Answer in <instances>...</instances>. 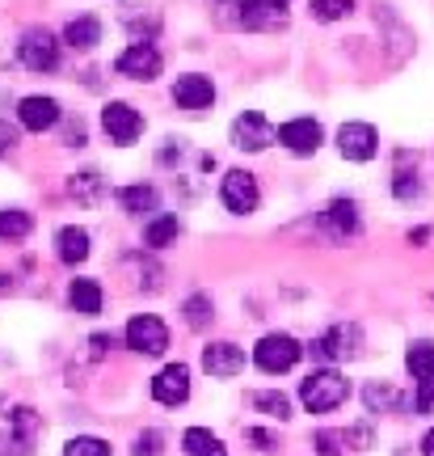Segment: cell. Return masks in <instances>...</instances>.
I'll return each instance as SVG.
<instances>
[{"label": "cell", "instance_id": "cell-1", "mask_svg": "<svg viewBox=\"0 0 434 456\" xmlns=\"http://www.w3.org/2000/svg\"><path fill=\"white\" fill-rule=\"evenodd\" d=\"M350 397V380L338 368H321V372H308V380L300 385V402L308 414H329Z\"/></svg>", "mask_w": 434, "mask_h": 456}, {"label": "cell", "instance_id": "cell-2", "mask_svg": "<svg viewBox=\"0 0 434 456\" xmlns=\"http://www.w3.org/2000/svg\"><path fill=\"white\" fill-rule=\"evenodd\" d=\"M300 355H304V346L291 338V334H266V338L253 346V359H258V368H261V372H270V376L291 372V368L300 363Z\"/></svg>", "mask_w": 434, "mask_h": 456}, {"label": "cell", "instance_id": "cell-3", "mask_svg": "<svg viewBox=\"0 0 434 456\" xmlns=\"http://www.w3.org/2000/svg\"><path fill=\"white\" fill-rule=\"evenodd\" d=\"M220 199H224V208H228L232 216L258 212V203H261L258 178H253L249 169H228L224 182H220Z\"/></svg>", "mask_w": 434, "mask_h": 456}, {"label": "cell", "instance_id": "cell-4", "mask_svg": "<svg viewBox=\"0 0 434 456\" xmlns=\"http://www.w3.org/2000/svg\"><path fill=\"white\" fill-rule=\"evenodd\" d=\"M161 68H165V60H161V51L152 47V43H131V47L114 60V72H118V77H127V81H157V77H161Z\"/></svg>", "mask_w": 434, "mask_h": 456}, {"label": "cell", "instance_id": "cell-5", "mask_svg": "<svg viewBox=\"0 0 434 456\" xmlns=\"http://www.w3.org/2000/svg\"><path fill=\"white\" fill-rule=\"evenodd\" d=\"M127 346L140 351V355H165V346H169V326H165L161 317H152V313H140V317L127 322Z\"/></svg>", "mask_w": 434, "mask_h": 456}, {"label": "cell", "instance_id": "cell-6", "mask_svg": "<svg viewBox=\"0 0 434 456\" xmlns=\"http://www.w3.org/2000/svg\"><path fill=\"white\" fill-rule=\"evenodd\" d=\"M17 55H21V64L30 68V72H51V68L60 64V43L47 30H26L21 43H17Z\"/></svg>", "mask_w": 434, "mask_h": 456}, {"label": "cell", "instance_id": "cell-7", "mask_svg": "<svg viewBox=\"0 0 434 456\" xmlns=\"http://www.w3.org/2000/svg\"><path fill=\"white\" fill-rule=\"evenodd\" d=\"M278 140V131L270 127V118L258 110H245L237 123H232V144L241 148V152H261V148H270Z\"/></svg>", "mask_w": 434, "mask_h": 456}, {"label": "cell", "instance_id": "cell-8", "mask_svg": "<svg viewBox=\"0 0 434 456\" xmlns=\"http://www.w3.org/2000/svg\"><path fill=\"white\" fill-rule=\"evenodd\" d=\"M101 127H106V135H110L114 144H135L140 131H144V118H140V110L131 102H110L101 110Z\"/></svg>", "mask_w": 434, "mask_h": 456}, {"label": "cell", "instance_id": "cell-9", "mask_svg": "<svg viewBox=\"0 0 434 456\" xmlns=\"http://www.w3.org/2000/svg\"><path fill=\"white\" fill-rule=\"evenodd\" d=\"M338 152L346 161H371L380 152V135L371 123H342L338 127Z\"/></svg>", "mask_w": 434, "mask_h": 456}, {"label": "cell", "instance_id": "cell-10", "mask_svg": "<svg viewBox=\"0 0 434 456\" xmlns=\"http://www.w3.org/2000/svg\"><path fill=\"white\" fill-rule=\"evenodd\" d=\"M321 140H325V131L317 118H291V123L278 127V144L287 148V152H295V157H312L321 148Z\"/></svg>", "mask_w": 434, "mask_h": 456}, {"label": "cell", "instance_id": "cell-11", "mask_svg": "<svg viewBox=\"0 0 434 456\" xmlns=\"http://www.w3.org/2000/svg\"><path fill=\"white\" fill-rule=\"evenodd\" d=\"M152 397H157L161 406H181V402L190 397V368H186V363L161 368L157 380H152Z\"/></svg>", "mask_w": 434, "mask_h": 456}, {"label": "cell", "instance_id": "cell-12", "mask_svg": "<svg viewBox=\"0 0 434 456\" xmlns=\"http://www.w3.org/2000/svg\"><path fill=\"white\" fill-rule=\"evenodd\" d=\"M17 123L26 131H51L55 123H60V102L55 98H43V94H30V98H21V106H17Z\"/></svg>", "mask_w": 434, "mask_h": 456}, {"label": "cell", "instance_id": "cell-13", "mask_svg": "<svg viewBox=\"0 0 434 456\" xmlns=\"http://www.w3.org/2000/svg\"><path fill=\"white\" fill-rule=\"evenodd\" d=\"M203 368L220 380H232L245 372V351L237 342H211V346H203Z\"/></svg>", "mask_w": 434, "mask_h": 456}, {"label": "cell", "instance_id": "cell-14", "mask_svg": "<svg viewBox=\"0 0 434 456\" xmlns=\"http://www.w3.org/2000/svg\"><path fill=\"white\" fill-rule=\"evenodd\" d=\"M358 342H363L358 326H334L329 334H321V338L312 342V355L317 359H354L358 355Z\"/></svg>", "mask_w": 434, "mask_h": 456}, {"label": "cell", "instance_id": "cell-15", "mask_svg": "<svg viewBox=\"0 0 434 456\" xmlns=\"http://www.w3.org/2000/svg\"><path fill=\"white\" fill-rule=\"evenodd\" d=\"M173 102L181 110H207L211 102H215V85H211V77H203V72H186V77H177V85H173Z\"/></svg>", "mask_w": 434, "mask_h": 456}, {"label": "cell", "instance_id": "cell-16", "mask_svg": "<svg viewBox=\"0 0 434 456\" xmlns=\"http://www.w3.org/2000/svg\"><path fill=\"white\" fill-rule=\"evenodd\" d=\"M321 228L329 237H338V241L354 237V232H358V203H354V199H334L321 212Z\"/></svg>", "mask_w": 434, "mask_h": 456}, {"label": "cell", "instance_id": "cell-17", "mask_svg": "<svg viewBox=\"0 0 434 456\" xmlns=\"http://www.w3.org/2000/svg\"><path fill=\"white\" fill-rule=\"evenodd\" d=\"M405 368L409 376L418 380V385H434V342H409V351H405Z\"/></svg>", "mask_w": 434, "mask_h": 456}, {"label": "cell", "instance_id": "cell-18", "mask_svg": "<svg viewBox=\"0 0 434 456\" xmlns=\"http://www.w3.org/2000/svg\"><path fill=\"white\" fill-rule=\"evenodd\" d=\"M64 43L76 51L97 47V43H101V21H97V17H72L64 26Z\"/></svg>", "mask_w": 434, "mask_h": 456}, {"label": "cell", "instance_id": "cell-19", "mask_svg": "<svg viewBox=\"0 0 434 456\" xmlns=\"http://www.w3.org/2000/svg\"><path fill=\"white\" fill-rule=\"evenodd\" d=\"M68 305L76 313H84V317H97L101 313V288H97V279H72Z\"/></svg>", "mask_w": 434, "mask_h": 456}, {"label": "cell", "instance_id": "cell-20", "mask_svg": "<svg viewBox=\"0 0 434 456\" xmlns=\"http://www.w3.org/2000/svg\"><path fill=\"white\" fill-rule=\"evenodd\" d=\"M181 452L186 456H228V448L220 436H211L207 427H190V431L181 436Z\"/></svg>", "mask_w": 434, "mask_h": 456}, {"label": "cell", "instance_id": "cell-21", "mask_svg": "<svg viewBox=\"0 0 434 456\" xmlns=\"http://www.w3.org/2000/svg\"><path fill=\"white\" fill-rule=\"evenodd\" d=\"M55 245H60V258H64L68 266H76V262L89 258V232H84V228H76V224L60 228Z\"/></svg>", "mask_w": 434, "mask_h": 456}, {"label": "cell", "instance_id": "cell-22", "mask_svg": "<svg viewBox=\"0 0 434 456\" xmlns=\"http://www.w3.org/2000/svg\"><path fill=\"white\" fill-rule=\"evenodd\" d=\"M34 228V216L21 212V208H4L0 212V241H21V237H30Z\"/></svg>", "mask_w": 434, "mask_h": 456}, {"label": "cell", "instance_id": "cell-23", "mask_svg": "<svg viewBox=\"0 0 434 456\" xmlns=\"http://www.w3.org/2000/svg\"><path fill=\"white\" fill-rule=\"evenodd\" d=\"M249 402H253V410H261L266 419H278V423H287V419H291V402L283 397V393L261 389V393H253Z\"/></svg>", "mask_w": 434, "mask_h": 456}, {"label": "cell", "instance_id": "cell-24", "mask_svg": "<svg viewBox=\"0 0 434 456\" xmlns=\"http://www.w3.org/2000/svg\"><path fill=\"white\" fill-rule=\"evenodd\" d=\"M177 228H181L177 224V216H157V220L144 228V241L152 245V249H165V245L177 237Z\"/></svg>", "mask_w": 434, "mask_h": 456}, {"label": "cell", "instance_id": "cell-25", "mask_svg": "<svg viewBox=\"0 0 434 456\" xmlns=\"http://www.w3.org/2000/svg\"><path fill=\"white\" fill-rule=\"evenodd\" d=\"M118 199H123L127 212H157V191L152 186H127Z\"/></svg>", "mask_w": 434, "mask_h": 456}, {"label": "cell", "instance_id": "cell-26", "mask_svg": "<svg viewBox=\"0 0 434 456\" xmlns=\"http://www.w3.org/2000/svg\"><path fill=\"white\" fill-rule=\"evenodd\" d=\"M68 191H72V199H81V203H97V199H101V191H106V182L97 178V174H76Z\"/></svg>", "mask_w": 434, "mask_h": 456}, {"label": "cell", "instance_id": "cell-27", "mask_svg": "<svg viewBox=\"0 0 434 456\" xmlns=\"http://www.w3.org/2000/svg\"><path fill=\"white\" fill-rule=\"evenodd\" d=\"M64 456H110V444L97 436H76L64 444Z\"/></svg>", "mask_w": 434, "mask_h": 456}, {"label": "cell", "instance_id": "cell-28", "mask_svg": "<svg viewBox=\"0 0 434 456\" xmlns=\"http://www.w3.org/2000/svg\"><path fill=\"white\" fill-rule=\"evenodd\" d=\"M207 322H211V296H190V300H186V326L203 330Z\"/></svg>", "mask_w": 434, "mask_h": 456}, {"label": "cell", "instance_id": "cell-29", "mask_svg": "<svg viewBox=\"0 0 434 456\" xmlns=\"http://www.w3.org/2000/svg\"><path fill=\"white\" fill-rule=\"evenodd\" d=\"M354 0H312V17L317 21H338V17L350 13Z\"/></svg>", "mask_w": 434, "mask_h": 456}, {"label": "cell", "instance_id": "cell-30", "mask_svg": "<svg viewBox=\"0 0 434 456\" xmlns=\"http://www.w3.org/2000/svg\"><path fill=\"white\" fill-rule=\"evenodd\" d=\"M397 402H401L397 389H388V385H367V406L371 410H392Z\"/></svg>", "mask_w": 434, "mask_h": 456}, {"label": "cell", "instance_id": "cell-31", "mask_svg": "<svg viewBox=\"0 0 434 456\" xmlns=\"http://www.w3.org/2000/svg\"><path fill=\"white\" fill-rule=\"evenodd\" d=\"M342 444H346V436H338V431H317V452L321 456H342Z\"/></svg>", "mask_w": 434, "mask_h": 456}, {"label": "cell", "instance_id": "cell-32", "mask_svg": "<svg viewBox=\"0 0 434 456\" xmlns=\"http://www.w3.org/2000/svg\"><path fill=\"white\" fill-rule=\"evenodd\" d=\"M157 452H161V436L157 431H148V436L135 440V456H157Z\"/></svg>", "mask_w": 434, "mask_h": 456}, {"label": "cell", "instance_id": "cell-33", "mask_svg": "<svg viewBox=\"0 0 434 456\" xmlns=\"http://www.w3.org/2000/svg\"><path fill=\"white\" fill-rule=\"evenodd\" d=\"M414 406L422 414H434V385H418V397H414Z\"/></svg>", "mask_w": 434, "mask_h": 456}, {"label": "cell", "instance_id": "cell-34", "mask_svg": "<svg viewBox=\"0 0 434 456\" xmlns=\"http://www.w3.org/2000/svg\"><path fill=\"white\" fill-rule=\"evenodd\" d=\"M13 144H17V131L9 127V123H0V157H4V152H9Z\"/></svg>", "mask_w": 434, "mask_h": 456}, {"label": "cell", "instance_id": "cell-35", "mask_svg": "<svg viewBox=\"0 0 434 456\" xmlns=\"http://www.w3.org/2000/svg\"><path fill=\"white\" fill-rule=\"evenodd\" d=\"M245 436H249V444H258L261 452H266V448H270V444H274V436H270V431H258V427H253V431H245Z\"/></svg>", "mask_w": 434, "mask_h": 456}, {"label": "cell", "instance_id": "cell-36", "mask_svg": "<svg viewBox=\"0 0 434 456\" xmlns=\"http://www.w3.org/2000/svg\"><path fill=\"white\" fill-rule=\"evenodd\" d=\"M422 456H434V431H426V440H422Z\"/></svg>", "mask_w": 434, "mask_h": 456}, {"label": "cell", "instance_id": "cell-37", "mask_svg": "<svg viewBox=\"0 0 434 456\" xmlns=\"http://www.w3.org/2000/svg\"><path fill=\"white\" fill-rule=\"evenodd\" d=\"M270 4H278V9H283V4H287V0H270Z\"/></svg>", "mask_w": 434, "mask_h": 456}]
</instances>
